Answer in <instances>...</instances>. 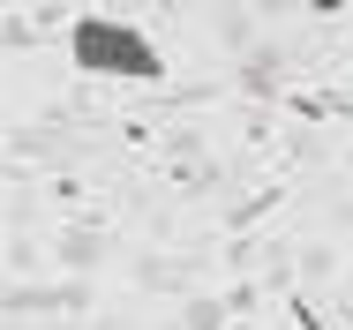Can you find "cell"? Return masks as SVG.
Returning <instances> with one entry per match:
<instances>
[{"label":"cell","mask_w":353,"mask_h":330,"mask_svg":"<svg viewBox=\"0 0 353 330\" xmlns=\"http://www.w3.org/2000/svg\"><path fill=\"white\" fill-rule=\"evenodd\" d=\"M68 61L75 75H113V83H158L165 53L143 38L128 15H75L68 23Z\"/></svg>","instance_id":"cell-1"},{"label":"cell","mask_w":353,"mask_h":330,"mask_svg":"<svg viewBox=\"0 0 353 330\" xmlns=\"http://www.w3.org/2000/svg\"><path fill=\"white\" fill-rule=\"evenodd\" d=\"M241 330H248V323H241Z\"/></svg>","instance_id":"cell-2"}]
</instances>
